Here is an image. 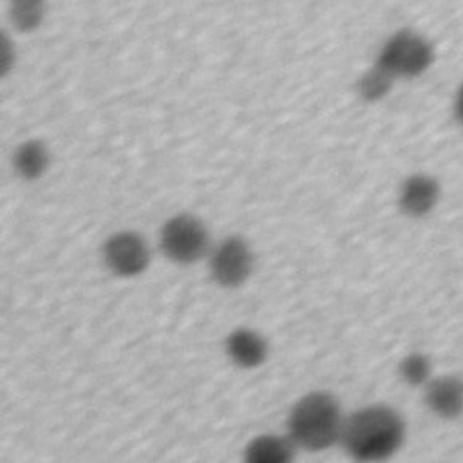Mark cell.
<instances>
[{
	"mask_svg": "<svg viewBox=\"0 0 463 463\" xmlns=\"http://www.w3.org/2000/svg\"><path fill=\"white\" fill-rule=\"evenodd\" d=\"M443 188L438 177L427 172H414L402 181L396 204L405 217L425 219L439 206Z\"/></svg>",
	"mask_w": 463,
	"mask_h": 463,
	"instance_id": "obj_7",
	"label": "cell"
},
{
	"mask_svg": "<svg viewBox=\"0 0 463 463\" xmlns=\"http://www.w3.org/2000/svg\"><path fill=\"white\" fill-rule=\"evenodd\" d=\"M407 438L403 416L385 403L365 405L344 420L340 445L354 461L391 459Z\"/></svg>",
	"mask_w": 463,
	"mask_h": 463,
	"instance_id": "obj_1",
	"label": "cell"
},
{
	"mask_svg": "<svg viewBox=\"0 0 463 463\" xmlns=\"http://www.w3.org/2000/svg\"><path fill=\"white\" fill-rule=\"evenodd\" d=\"M427 411L443 421L463 416V376L456 373L434 374L421 389Z\"/></svg>",
	"mask_w": 463,
	"mask_h": 463,
	"instance_id": "obj_8",
	"label": "cell"
},
{
	"mask_svg": "<svg viewBox=\"0 0 463 463\" xmlns=\"http://www.w3.org/2000/svg\"><path fill=\"white\" fill-rule=\"evenodd\" d=\"M434 60L436 51L427 36L414 29H400L385 40L374 63L392 80H414L423 76Z\"/></svg>",
	"mask_w": 463,
	"mask_h": 463,
	"instance_id": "obj_3",
	"label": "cell"
},
{
	"mask_svg": "<svg viewBox=\"0 0 463 463\" xmlns=\"http://www.w3.org/2000/svg\"><path fill=\"white\" fill-rule=\"evenodd\" d=\"M344 412L338 400L326 391H313L295 402L286 429L297 449L322 452L340 443Z\"/></svg>",
	"mask_w": 463,
	"mask_h": 463,
	"instance_id": "obj_2",
	"label": "cell"
},
{
	"mask_svg": "<svg viewBox=\"0 0 463 463\" xmlns=\"http://www.w3.org/2000/svg\"><path fill=\"white\" fill-rule=\"evenodd\" d=\"M255 266L251 246L241 235H230L212 246L208 255V268L212 280L226 289L242 286Z\"/></svg>",
	"mask_w": 463,
	"mask_h": 463,
	"instance_id": "obj_5",
	"label": "cell"
},
{
	"mask_svg": "<svg viewBox=\"0 0 463 463\" xmlns=\"http://www.w3.org/2000/svg\"><path fill=\"white\" fill-rule=\"evenodd\" d=\"M295 452L297 445L288 434H260L244 447L242 458L248 463H289L293 461Z\"/></svg>",
	"mask_w": 463,
	"mask_h": 463,
	"instance_id": "obj_10",
	"label": "cell"
},
{
	"mask_svg": "<svg viewBox=\"0 0 463 463\" xmlns=\"http://www.w3.org/2000/svg\"><path fill=\"white\" fill-rule=\"evenodd\" d=\"M394 81H396V80H392L383 69H380V67L374 63L369 71H365V72L360 76V80H358V83H356V90H358V94H360V98H362L364 101L374 103V101L383 99V98L391 92Z\"/></svg>",
	"mask_w": 463,
	"mask_h": 463,
	"instance_id": "obj_13",
	"label": "cell"
},
{
	"mask_svg": "<svg viewBox=\"0 0 463 463\" xmlns=\"http://www.w3.org/2000/svg\"><path fill=\"white\" fill-rule=\"evenodd\" d=\"M452 116L456 123L463 128V81L458 85L454 98H452Z\"/></svg>",
	"mask_w": 463,
	"mask_h": 463,
	"instance_id": "obj_15",
	"label": "cell"
},
{
	"mask_svg": "<svg viewBox=\"0 0 463 463\" xmlns=\"http://www.w3.org/2000/svg\"><path fill=\"white\" fill-rule=\"evenodd\" d=\"M159 248L170 262L188 266L208 257L212 242L208 228L199 217L177 213L161 226Z\"/></svg>",
	"mask_w": 463,
	"mask_h": 463,
	"instance_id": "obj_4",
	"label": "cell"
},
{
	"mask_svg": "<svg viewBox=\"0 0 463 463\" xmlns=\"http://www.w3.org/2000/svg\"><path fill=\"white\" fill-rule=\"evenodd\" d=\"M49 165V148L40 139L22 141L13 154V168L25 181H36L42 175H45Z\"/></svg>",
	"mask_w": 463,
	"mask_h": 463,
	"instance_id": "obj_11",
	"label": "cell"
},
{
	"mask_svg": "<svg viewBox=\"0 0 463 463\" xmlns=\"http://www.w3.org/2000/svg\"><path fill=\"white\" fill-rule=\"evenodd\" d=\"M11 16L20 31H33L43 18V0H11Z\"/></svg>",
	"mask_w": 463,
	"mask_h": 463,
	"instance_id": "obj_14",
	"label": "cell"
},
{
	"mask_svg": "<svg viewBox=\"0 0 463 463\" xmlns=\"http://www.w3.org/2000/svg\"><path fill=\"white\" fill-rule=\"evenodd\" d=\"M434 367H432V360L429 354L421 353V351H411L407 353L400 364H398V376L403 383H407L409 387H416V389H423L429 380L434 376Z\"/></svg>",
	"mask_w": 463,
	"mask_h": 463,
	"instance_id": "obj_12",
	"label": "cell"
},
{
	"mask_svg": "<svg viewBox=\"0 0 463 463\" xmlns=\"http://www.w3.org/2000/svg\"><path fill=\"white\" fill-rule=\"evenodd\" d=\"M224 351L233 365L241 369H257L266 362L269 345L259 331L251 327H237L228 333Z\"/></svg>",
	"mask_w": 463,
	"mask_h": 463,
	"instance_id": "obj_9",
	"label": "cell"
},
{
	"mask_svg": "<svg viewBox=\"0 0 463 463\" xmlns=\"http://www.w3.org/2000/svg\"><path fill=\"white\" fill-rule=\"evenodd\" d=\"M101 259L110 273L128 279L146 271L152 255L148 242L137 232L121 230L103 242Z\"/></svg>",
	"mask_w": 463,
	"mask_h": 463,
	"instance_id": "obj_6",
	"label": "cell"
}]
</instances>
